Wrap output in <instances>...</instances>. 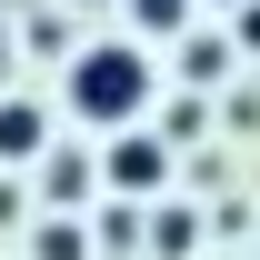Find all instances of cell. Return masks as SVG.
I'll return each mask as SVG.
<instances>
[{"label": "cell", "instance_id": "6da1fadb", "mask_svg": "<svg viewBox=\"0 0 260 260\" xmlns=\"http://www.w3.org/2000/svg\"><path fill=\"white\" fill-rule=\"evenodd\" d=\"M150 50L140 40H90V50H70V110L100 130H140V110H150Z\"/></svg>", "mask_w": 260, "mask_h": 260}, {"label": "cell", "instance_id": "7a4b0ae2", "mask_svg": "<svg viewBox=\"0 0 260 260\" xmlns=\"http://www.w3.org/2000/svg\"><path fill=\"white\" fill-rule=\"evenodd\" d=\"M160 170H170V140H160V130H110L100 180H110L120 200H150V190H160Z\"/></svg>", "mask_w": 260, "mask_h": 260}, {"label": "cell", "instance_id": "3957f363", "mask_svg": "<svg viewBox=\"0 0 260 260\" xmlns=\"http://www.w3.org/2000/svg\"><path fill=\"white\" fill-rule=\"evenodd\" d=\"M50 160V110H40V100H0V170H40Z\"/></svg>", "mask_w": 260, "mask_h": 260}, {"label": "cell", "instance_id": "277c9868", "mask_svg": "<svg viewBox=\"0 0 260 260\" xmlns=\"http://www.w3.org/2000/svg\"><path fill=\"white\" fill-rule=\"evenodd\" d=\"M230 50H240V40H210V30H190V40H180V80H190V100L230 80Z\"/></svg>", "mask_w": 260, "mask_h": 260}, {"label": "cell", "instance_id": "5b68a950", "mask_svg": "<svg viewBox=\"0 0 260 260\" xmlns=\"http://www.w3.org/2000/svg\"><path fill=\"white\" fill-rule=\"evenodd\" d=\"M30 260H90V230L80 220H40L30 230Z\"/></svg>", "mask_w": 260, "mask_h": 260}, {"label": "cell", "instance_id": "8992f818", "mask_svg": "<svg viewBox=\"0 0 260 260\" xmlns=\"http://www.w3.org/2000/svg\"><path fill=\"white\" fill-rule=\"evenodd\" d=\"M150 250H160V260H190L200 250V220H190V210H160V220H150Z\"/></svg>", "mask_w": 260, "mask_h": 260}, {"label": "cell", "instance_id": "52a82bcc", "mask_svg": "<svg viewBox=\"0 0 260 260\" xmlns=\"http://www.w3.org/2000/svg\"><path fill=\"white\" fill-rule=\"evenodd\" d=\"M140 230H150V220H140L130 200H110V210H100V230H90V240H100V250H110V260H120L130 240H140Z\"/></svg>", "mask_w": 260, "mask_h": 260}, {"label": "cell", "instance_id": "ba28073f", "mask_svg": "<svg viewBox=\"0 0 260 260\" xmlns=\"http://www.w3.org/2000/svg\"><path fill=\"white\" fill-rule=\"evenodd\" d=\"M200 130H210V100H170L160 110V140H200Z\"/></svg>", "mask_w": 260, "mask_h": 260}, {"label": "cell", "instance_id": "9c48e42d", "mask_svg": "<svg viewBox=\"0 0 260 260\" xmlns=\"http://www.w3.org/2000/svg\"><path fill=\"white\" fill-rule=\"evenodd\" d=\"M40 180H50V200H80V180H90V170L70 160V150H50V160H40Z\"/></svg>", "mask_w": 260, "mask_h": 260}, {"label": "cell", "instance_id": "30bf717a", "mask_svg": "<svg viewBox=\"0 0 260 260\" xmlns=\"http://www.w3.org/2000/svg\"><path fill=\"white\" fill-rule=\"evenodd\" d=\"M180 10H190V0H130V20H140V30H180Z\"/></svg>", "mask_w": 260, "mask_h": 260}, {"label": "cell", "instance_id": "8fae6325", "mask_svg": "<svg viewBox=\"0 0 260 260\" xmlns=\"http://www.w3.org/2000/svg\"><path fill=\"white\" fill-rule=\"evenodd\" d=\"M240 50H260V0H250V10H240Z\"/></svg>", "mask_w": 260, "mask_h": 260}, {"label": "cell", "instance_id": "7c38bea8", "mask_svg": "<svg viewBox=\"0 0 260 260\" xmlns=\"http://www.w3.org/2000/svg\"><path fill=\"white\" fill-rule=\"evenodd\" d=\"M210 10H250V0H210Z\"/></svg>", "mask_w": 260, "mask_h": 260}, {"label": "cell", "instance_id": "4fadbf2b", "mask_svg": "<svg viewBox=\"0 0 260 260\" xmlns=\"http://www.w3.org/2000/svg\"><path fill=\"white\" fill-rule=\"evenodd\" d=\"M0 70H10V30H0Z\"/></svg>", "mask_w": 260, "mask_h": 260}]
</instances>
